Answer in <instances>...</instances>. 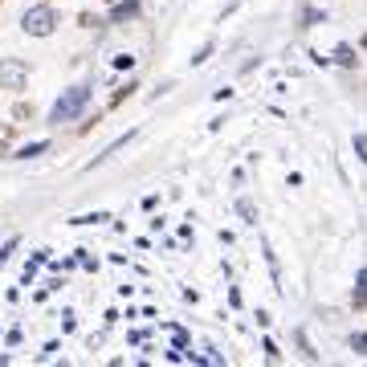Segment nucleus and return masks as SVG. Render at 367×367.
Masks as SVG:
<instances>
[{
    "label": "nucleus",
    "mask_w": 367,
    "mask_h": 367,
    "mask_svg": "<svg viewBox=\"0 0 367 367\" xmlns=\"http://www.w3.org/2000/svg\"><path fill=\"white\" fill-rule=\"evenodd\" d=\"M86 102H90V90H86V86H74V90H66L62 98L53 102V123H69V118H78Z\"/></svg>",
    "instance_id": "1"
},
{
    "label": "nucleus",
    "mask_w": 367,
    "mask_h": 367,
    "mask_svg": "<svg viewBox=\"0 0 367 367\" xmlns=\"http://www.w3.org/2000/svg\"><path fill=\"white\" fill-rule=\"evenodd\" d=\"M21 29H25L29 37H50L53 29H57V13L45 9V4H41V9H29V13L21 17Z\"/></svg>",
    "instance_id": "2"
},
{
    "label": "nucleus",
    "mask_w": 367,
    "mask_h": 367,
    "mask_svg": "<svg viewBox=\"0 0 367 367\" xmlns=\"http://www.w3.org/2000/svg\"><path fill=\"white\" fill-rule=\"evenodd\" d=\"M25 82H29V66H25L21 57H4V62H0V86H4V90H21Z\"/></svg>",
    "instance_id": "3"
},
{
    "label": "nucleus",
    "mask_w": 367,
    "mask_h": 367,
    "mask_svg": "<svg viewBox=\"0 0 367 367\" xmlns=\"http://www.w3.org/2000/svg\"><path fill=\"white\" fill-rule=\"evenodd\" d=\"M355 151L363 155V164H367V135H355Z\"/></svg>",
    "instance_id": "4"
},
{
    "label": "nucleus",
    "mask_w": 367,
    "mask_h": 367,
    "mask_svg": "<svg viewBox=\"0 0 367 367\" xmlns=\"http://www.w3.org/2000/svg\"><path fill=\"white\" fill-rule=\"evenodd\" d=\"M339 62H343V66H355V57H351L347 45H339Z\"/></svg>",
    "instance_id": "5"
},
{
    "label": "nucleus",
    "mask_w": 367,
    "mask_h": 367,
    "mask_svg": "<svg viewBox=\"0 0 367 367\" xmlns=\"http://www.w3.org/2000/svg\"><path fill=\"white\" fill-rule=\"evenodd\" d=\"M17 118H33V106H25V102H17V111H13Z\"/></svg>",
    "instance_id": "6"
},
{
    "label": "nucleus",
    "mask_w": 367,
    "mask_h": 367,
    "mask_svg": "<svg viewBox=\"0 0 367 367\" xmlns=\"http://www.w3.org/2000/svg\"><path fill=\"white\" fill-rule=\"evenodd\" d=\"M355 351H363L367 355V334H355Z\"/></svg>",
    "instance_id": "7"
},
{
    "label": "nucleus",
    "mask_w": 367,
    "mask_h": 367,
    "mask_svg": "<svg viewBox=\"0 0 367 367\" xmlns=\"http://www.w3.org/2000/svg\"><path fill=\"white\" fill-rule=\"evenodd\" d=\"M363 50H367V37H363Z\"/></svg>",
    "instance_id": "8"
}]
</instances>
